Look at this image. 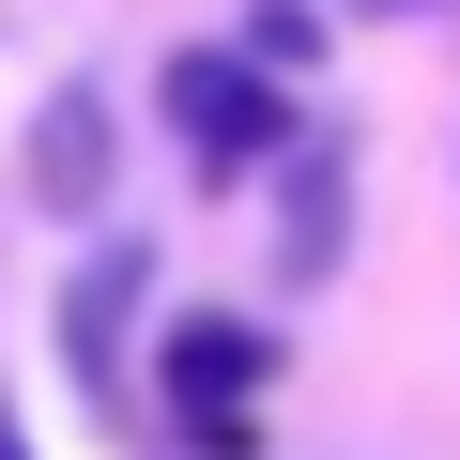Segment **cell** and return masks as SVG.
I'll use <instances>...</instances> for the list:
<instances>
[{
	"label": "cell",
	"mask_w": 460,
	"mask_h": 460,
	"mask_svg": "<svg viewBox=\"0 0 460 460\" xmlns=\"http://www.w3.org/2000/svg\"><path fill=\"white\" fill-rule=\"evenodd\" d=\"M138 292H154L138 246H93V277L62 292V368H77L93 399H123V323H138Z\"/></svg>",
	"instance_id": "obj_2"
},
{
	"label": "cell",
	"mask_w": 460,
	"mask_h": 460,
	"mask_svg": "<svg viewBox=\"0 0 460 460\" xmlns=\"http://www.w3.org/2000/svg\"><path fill=\"white\" fill-rule=\"evenodd\" d=\"M384 16H414V0H384Z\"/></svg>",
	"instance_id": "obj_6"
},
{
	"label": "cell",
	"mask_w": 460,
	"mask_h": 460,
	"mask_svg": "<svg viewBox=\"0 0 460 460\" xmlns=\"http://www.w3.org/2000/svg\"><path fill=\"white\" fill-rule=\"evenodd\" d=\"M31 184H47V199H62V215H77V199H93V184H108V108H77V93H62V108H47V123H31Z\"/></svg>",
	"instance_id": "obj_4"
},
{
	"label": "cell",
	"mask_w": 460,
	"mask_h": 460,
	"mask_svg": "<svg viewBox=\"0 0 460 460\" xmlns=\"http://www.w3.org/2000/svg\"><path fill=\"white\" fill-rule=\"evenodd\" d=\"M277 261H292V277H323V261H338V154H307V169H292V230H277Z\"/></svg>",
	"instance_id": "obj_5"
},
{
	"label": "cell",
	"mask_w": 460,
	"mask_h": 460,
	"mask_svg": "<svg viewBox=\"0 0 460 460\" xmlns=\"http://www.w3.org/2000/svg\"><path fill=\"white\" fill-rule=\"evenodd\" d=\"M277 368V338L261 323H169V399L215 429V414H246V384Z\"/></svg>",
	"instance_id": "obj_3"
},
{
	"label": "cell",
	"mask_w": 460,
	"mask_h": 460,
	"mask_svg": "<svg viewBox=\"0 0 460 460\" xmlns=\"http://www.w3.org/2000/svg\"><path fill=\"white\" fill-rule=\"evenodd\" d=\"M0 460H16V429H0Z\"/></svg>",
	"instance_id": "obj_7"
},
{
	"label": "cell",
	"mask_w": 460,
	"mask_h": 460,
	"mask_svg": "<svg viewBox=\"0 0 460 460\" xmlns=\"http://www.w3.org/2000/svg\"><path fill=\"white\" fill-rule=\"evenodd\" d=\"M169 138H184L199 169H261V154L292 138V108H277V77H261V62L184 47V62H169Z\"/></svg>",
	"instance_id": "obj_1"
}]
</instances>
